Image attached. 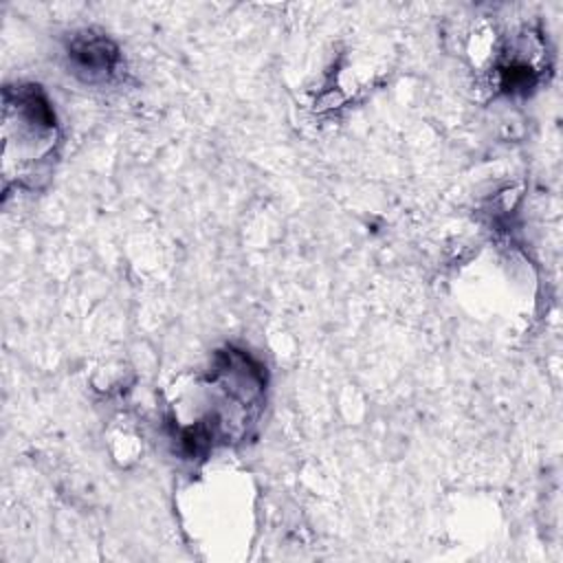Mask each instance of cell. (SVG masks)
<instances>
[{
    "instance_id": "1",
    "label": "cell",
    "mask_w": 563,
    "mask_h": 563,
    "mask_svg": "<svg viewBox=\"0 0 563 563\" xmlns=\"http://www.w3.org/2000/svg\"><path fill=\"white\" fill-rule=\"evenodd\" d=\"M266 396V372L244 350H220L172 405V427L191 455L238 444L255 427Z\"/></svg>"
},
{
    "instance_id": "2",
    "label": "cell",
    "mask_w": 563,
    "mask_h": 563,
    "mask_svg": "<svg viewBox=\"0 0 563 563\" xmlns=\"http://www.w3.org/2000/svg\"><path fill=\"white\" fill-rule=\"evenodd\" d=\"M57 114L37 84L2 90V191H35L46 185L59 156Z\"/></svg>"
},
{
    "instance_id": "3",
    "label": "cell",
    "mask_w": 563,
    "mask_h": 563,
    "mask_svg": "<svg viewBox=\"0 0 563 563\" xmlns=\"http://www.w3.org/2000/svg\"><path fill=\"white\" fill-rule=\"evenodd\" d=\"M68 57L75 73L86 81H106L117 73L119 64V51L106 37H95L88 33L70 42Z\"/></svg>"
}]
</instances>
